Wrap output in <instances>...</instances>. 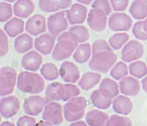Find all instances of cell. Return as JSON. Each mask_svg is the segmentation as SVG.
<instances>
[{"mask_svg": "<svg viewBox=\"0 0 147 126\" xmlns=\"http://www.w3.org/2000/svg\"><path fill=\"white\" fill-rule=\"evenodd\" d=\"M45 86L43 78L34 72H21L17 77V88L23 93L38 94L42 92Z\"/></svg>", "mask_w": 147, "mask_h": 126, "instance_id": "6da1fadb", "label": "cell"}, {"mask_svg": "<svg viewBox=\"0 0 147 126\" xmlns=\"http://www.w3.org/2000/svg\"><path fill=\"white\" fill-rule=\"evenodd\" d=\"M79 43L71 37L69 31H63L57 37V45L53 51V58L55 61H65L69 59L77 49Z\"/></svg>", "mask_w": 147, "mask_h": 126, "instance_id": "7a4b0ae2", "label": "cell"}, {"mask_svg": "<svg viewBox=\"0 0 147 126\" xmlns=\"http://www.w3.org/2000/svg\"><path fill=\"white\" fill-rule=\"evenodd\" d=\"M117 62V55L113 51H105L93 54L89 67L98 73H108Z\"/></svg>", "mask_w": 147, "mask_h": 126, "instance_id": "3957f363", "label": "cell"}, {"mask_svg": "<svg viewBox=\"0 0 147 126\" xmlns=\"http://www.w3.org/2000/svg\"><path fill=\"white\" fill-rule=\"evenodd\" d=\"M87 101L84 97H75L69 100L63 106V116L69 122H75L81 120L85 115V109Z\"/></svg>", "mask_w": 147, "mask_h": 126, "instance_id": "277c9868", "label": "cell"}, {"mask_svg": "<svg viewBox=\"0 0 147 126\" xmlns=\"http://www.w3.org/2000/svg\"><path fill=\"white\" fill-rule=\"evenodd\" d=\"M17 74L13 68L3 67L0 70V96H8L14 90L16 85Z\"/></svg>", "mask_w": 147, "mask_h": 126, "instance_id": "5b68a950", "label": "cell"}, {"mask_svg": "<svg viewBox=\"0 0 147 126\" xmlns=\"http://www.w3.org/2000/svg\"><path fill=\"white\" fill-rule=\"evenodd\" d=\"M69 20H67L65 10L57 11L53 13L47 19V28L49 33L55 37H57L61 33L69 28Z\"/></svg>", "mask_w": 147, "mask_h": 126, "instance_id": "8992f818", "label": "cell"}, {"mask_svg": "<svg viewBox=\"0 0 147 126\" xmlns=\"http://www.w3.org/2000/svg\"><path fill=\"white\" fill-rule=\"evenodd\" d=\"M143 54H144V47L142 43L136 39H132L123 47L121 58L125 63H132L141 59Z\"/></svg>", "mask_w": 147, "mask_h": 126, "instance_id": "52a82bcc", "label": "cell"}, {"mask_svg": "<svg viewBox=\"0 0 147 126\" xmlns=\"http://www.w3.org/2000/svg\"><path fill=\"white\" fill-rule=\"evenodd\" d=\"M108 25L111 30L120 33V31H127L132 27V18L125 12H118L110 15L108 20Z\"/></svg>", "mask_w": 147, "mask_h": 126, "instance_id": "ba28073f", "label": "cell"}, {"mask_svg": "<svg viewBox=\"0 0 147 126\" xmlns=\"http://www.w3.org/2000/svg\"><path fill=\"white\" fill-rule=\"evenodd\" d=\"M63 107L55 101L49 102L43 110L42 118L53 125H59L63 120Z\"/></svg>", "mask_w": 147, "mask_h": 126, "instance_id": "9c48e42d", "label": "cell"}, {"mask_svg": "<svg viewBox=\"0 0 147 126\" xmlns=\"http://www.w3.org/2000/svg\"><path fill=\"white\" fill-rule=\"evenodd\" d=\"M108 15L96 8L91 9L88 13V17H87L89 26L97 33L105 30V28L108 25Z\"/></svg>", "mask_w": 147, "mask_h": 126, "instance_id": "30bf717a", "label": "cell"}, {"mask_svg": "<svg viewBox=\"0 0 147 126\" xmlns=\"http://www.w3.org/2000/svg\"><path fill=\"white\" fill-rule=\"evenodd\" d=\"M47 28V20L41 14H34L27 19L25 30L32 37H38L45 33Z\"/></svg>", "mask_w": 147, "mask_h": 126, "instance_id": "8fae6325", "label": "cell"}, {"mask_svg": "<svg viewBox=\"0 0 147 126\" xmlns=\"http://www.w3.org/2000/svg\"><path fill=\"white\" fill-rule=\"evenodd\" d=\"M65 13H67V17L69 24L77 25V24H82V23L85 22V20L88 17L89 12L86 5L78 2V3H74L69 9H67Z\"/></svg>", "mask_w": 147, "mask_h": 126, "instance_id": "7c38bea8", "label": "cell"}, {"mask_svg": "<svg viewBox=\"0 0 147 126\" xmlns=\"http://www.w3.org/2000/svg\"><path fill=\"white\" fill-rule=\"evenodd\" d=\"M47 104V102L45 98H42L38 95H32L25 99L24 104H23V109L27 115L36 116L45 110Z\"/></svg>", "mask_w": 147, "mask_h": 126, "instance_id": "4fadbf2b", "label": "cell"}, {"mask_svg": "<svg viewBox=\"0 0 147 126\" xmlns=\"http://www.w3.org/2000/svg\"><path fill=\"white\" fill-rule=\"evenodd\" d=\"M19 100L15 96L2 97L0 100V114L4 118L13 117L19 110Z\"/></svg>", "mask_w": 147, "mask_h": 126, "instance_id": "5bb4252c", "label": "cell"}, {"mask_svg": "<svg viewBox=\"0 0 147 126\" xmlns=\"http://www.w3.org/2000/svg\"><path fill=\"white\" fill-rule=\"evenodd\" d=\"M55 39L51 33H42L38 35L34 41V47L41 55L47 56L53 53L55 45Z\"/></svg>", "mask_w": 147, "mask_h": 126, "instance_id": "9a60e30c", "label": "cell"}, {"mask_svg": "<svg viewBox=\"0 0 147 126\" xmlns=\"http://www.w3.org/2000/svg\"><path fill=\"white\" fill-rule=\"evenodd\" d=\"M59 76L67 83H77L80 80L79 68L71 62L65 61L59 68Z\"/></svg>", "mask_w": 147, "mask_h": 126, "instance_id": "2e32d148", "label": "cell"}, {"mask_svg": "<svg viewBox=\"0 0 147 126\" xmlns=\"http://www.w3.org/2000/svg\"><path fill=\"white\" fill-rule=\"evenodd\" d=\"M41 65H42V57L41 54L37 51H27L21 59V66L26 71L35 72L40 69Z\"/></svg>", "mask_w": 147, "mask_h": 126, "instance_id": "e0dca14e", "label": "cell"}, {"mask_svg": "<svg viewBox=\"0 0 147 126\" xmlns=\"http://www.w3.org/2000/svg\"><path fill=\"white\" fill-rule=\"evenodd\" d=\"M39 8L47 13H55L57 11L67 10L73 5L71 0H39Z\"/></svg>", "mask_w": 147, "mask_h": 126, "instance_id": "ac0fdd59", "label": "cell"}, {"mask_svg": "<svg viewBox=\"0 0 147 126\" xmlns=\"http://www.w3.org/2000/svg\"><path fill=\"white\" fill-rule=\"evenodd\" d=\"M141 84L138 79L133 76L124 77L119 82V89L121 94L126 96H136L140 92Z\"/></svg>", "mask_w": 147, "mask_h": 126, "instance_id": "d6986e66", "label": "cell"}, {"mask_svg": "<svg viewBox=\"0 0 147 126\" xmlns=\"http://www.w3.org/2000/svg\"><path fill=\"white\" fill-rule=\"evenodd\" d=\"M65 86L59 82H53L49 84L45 89V100L47 102L61 101L65 98Z\"/></svg>", "mask_w": 147, "mask_h": 126, "instance_id": "ffe728a7", "label": "cell"}, {"mask_svg": "<svg viewBox=\"0 0 147 126\" xmlns=\"http://www.w3.org/2000/svg\"><path fill=\"white\" fill-rule=\"evenodd\" d=\"M15 16L20 18H29L34 11V3L32 0H17L13 5Z\"/></svg>", "mask_w": 147, "mask_h": 126, "instance_id": "44dd1931", "label": "cell"}, {"mask_svg": "<svg viewBox=\"0 0 147 126\" xmlns=\"http://www.w3.org/2000/svg\"><path fill=\"white\" fill-rule=\"evenodd\" d=\"M24 21L20 17H12L5 22L4 31L9 37H16L23 33L24 30Z\"/></svg>", "mask_w": 147, "mask_h": 126, "instance_id": "7402d4cb", "label": "cell"}, {"mask_svg": "<svg viewBox=\"0 0 147 126\" xmlns=\"http://www.w3.org/2000/svg\"><path fill=\"white\" fill-rule=\"evenodd\" d=\"M34 47V41L32 35L29 33H21L16 37L14 41V49L18 54H24L29 51Z\"/></svg>", "mask_w": 147, "mask_h": 126, "instance_id": "603a6c76", "label": "cell"}, {"mask_svg": "<svg viewBox=\"0 0 147 126\" xmlns=\"http://www.w3.org/2000/svg\"><path fill=\"white\" fill-rule=\"evenodd\" d=\"M133 109V104L126 95L117 96L113 101V110L121 115H128Z\"/></svg>", "mask_w": 147, "mask_h": 126, "instance_id": "cb8c5ba5", "label": "cell"}, {"mask_svg": "<svg viewBox=\"0 0 147 126\" xmlns=\"http://www.w3.org/2000/svg\"><path fill=\"white\" fill-rule=\"evenodd\" d=\"M109 116L101 110H91L86 114V122L90 126H107Z\"/></svg>", "mask_w": 147, "mask_h": 126, "instance_id": "d4e9b609", "label": "cell"}, {"mask_svg": "<svg viewBox=\"0 0 147 126\" xmlns=\"http://www.w3.org/2000/svg\"><path fill=\"white\" fill-rule=\"evenodd\" d=\"M100 90L106 97L113 99L116 98L119 94V84H117L114 80L110 79V78H105L101 81L100 84Z\"/></svg>", "mask_w": 147, "mask_h": 126, "instance_id": "484cf974", "label": "cell"}, {"mask_svg": "<svg viewBox=\"0 0 147 126\" xmlns=\"http://www.w3.org/2000/svg\"><path fill=\"white\" fill-rule=\"evenodd\" d=\"M101 81V74L97 72H87L79 80V86L83 90H90Z\"/></svg>", "mask_w": 147, "mask_h": 126, "instance_id": "4316f807", "label": "cell"}, {"mask_svg": "<svg viewBox=\"0 0 147 126\" xmlns=\"http://www.w3.org/2000/svg\"><path fill=\"white\" fill-rule=\"evenodd\" d=\"M129 12L136 20H144L147 17V2L143 0H134L130 5Z\"/></svg>", "mask_w": 147, "mask_h": 126, "instance_id": "83f0119b", "label": "cell"}, {"mask_svg": "<svg viewBox=\"0 0 147 126\" xmlns=\"http://www.w3.org/2000/svg\"><path fill=\"white\" fill-rule=\"evenodd\" d=\"M92 47H91L90 43H80L77 47V49L74 53L73 57L74 60L77 62V63L80 64H85L91 60L92 58Z\"/></svg>", "mask_w": 147, "mask_h": 126, "instance_id": "f1b7e54d", "label": "cell"}, {"mask_svg": "<svg viewBox=\"0 0 147 126\" xmlns=\"http://www.w3.org/2000/svg\"><path fill=\"white\" fill-rule=\"evenodd\" d=\"M91 101L93 105L98 109H107L112 104V99L106 97L100 90H95L91 94Z\"/></svg>", "mask_w": 147, "mask_h": 126, "instance_id": "f546056e", "label": "cell"}, {"mask_svg": "<svg viewBox=\"0 0 147 126\" xmlns=\"http://www.w3.org/2000/svg\"><path fill=\"white\" fill-rule=\"evenodd\" d=\"M69 33L71 35V37L76 39L79 43H86L90 37V33L89 29L84 25H71L69 28Z\"/></svg>", "mask_w": 147, "mask_h": 126, "instance_id": "4dcf8cb0", "label": "cell"}, {"mask_svg": "<svg viewBox=\"0 0 147 126\" xmlns=\"http://www.w3.org/2000/svg\"><path fill=\"white\" fill-rule=\"evenodd\" d=\"M129 73L131 76L140 79L144 78L147 75V65L144 62L141 61H135L129 65Z\"/></svg>", "mask_w": 147, "mask_h": 126, "instance_id": "1f68e13d", "label": "cell"}, {"mask_svg": "<svg viewBox=\"0 0 147 126\" xmlns=\"http://www.w3.org/2000/svg\"><path fill=\"white\" fill-rule=\"evenodd\" d=\"M129 41V35L128 33H126L125 31H120L117 33L115 35H113L112 37H110L109 39V43L112 47L113 49L117 51L120 49L122 47H124Z\"/></svg>", "mask_w": 147, "mask_h": 126, "instance_id": "d6a6232c", "label": "cell"}, {"mask_svg": "<svg viewBox=\"0 0 147 126\" xmlns=\"http://www.w3.org/2000/svg\"><path fill=\"white\" fill-rule=\"evenodd\" d=\"M40 74L45 80L55 81L59 77V70L53 63H47L40 68Z\"/></svg>", "mask_w": 147, "mask_h": 126, "instance_id": "836d02e7", "label": "cell"}, {"mask_svg": "<svg viewBox=\"0 0 147 126\" xmlns=\"http://www.w3.org/2000/svg\"><path fill=\"white\" fill-rule=\"evenodd\" d=\"M128 72H129V68L127 67L126 63L125 62H118L111 69L110 75L113 79L120 81L121 79H123V78L128 75Z\"/></svg>", "mask_w": 147, "mask_h": 126, "instance_id": "e575fe53", "label": "cell"}, {"mask_svg": "<svg viewBox=\"0 0 147 126\" xmlns=\"http://www.w3.org/2000/svg\"><path fill=\"white\" fill-rule=\"evenodd\" d=\"M13 13H14V9L10 3L6 1L0 2V22L8 21L10 18H12Z\"/></svg>", "mask_w": 147, "mask_h": 126, "instance_id": "d590c367", "label": "cell"}, {"mask_svg": "<svg viewBox=\"0 0 147 126\" xmlns=\"http://www.w3.org/2000/svg\"><path fill=\"white\" fill-rule=\"evenodd\" d=\"M107 126H132V121L129 118L121 116V114H115L109 118Z\"/></svg>", "mask_w": 147, "mask_h": 126, "instance_id": "8d00e7d4", "label": "cell"}, {"mask_svg": "<svg viewBox=\"0 0 147 126\" xmlns=\"http://www.w3.org/2000/svg\"><path fill=\"white\" fill-rule=\"evenodd\" d=\"M132 33L137 39L140 41H147V31L144 27L143 20H138L132 27Z\"/></svg>", "mask_w": 147, "mask_h": 126, "instance_id": "74e56055", "label": "cell"}, {"mask_svg": "<svg viewBox=\"0 0 147 126\" xmlns=\"http://www.w3.org/2000/svg\"><path fill=\"white\" fill-rule=\"evenodd\" d=\"M92 8L99 9L107 15H111L113 9L110 0H94L92 3Z\"/></svg>", "mask_w": 147, "mask_h": 126, "instance_id": "f35d334b", "label": "cell"}, {"mask_svg": "<svg viewBox=\"0 0 147 126\" xmlns=\"http://www.w3.org/2000/svg\"><path fill=\"white\" fill-rule=\"evenodd\" d=\"M65 86V98L63 101H69L75 97H78L80 95V88L78 86L74 85L73 83H67Z\"/></svg>", "mask_w": 147, "mask_h": 126, "instance_id": "ab89813d", "label": "cell"}, {"mask_svg": "<svg viewBox=\"0 0 147 126\" xmlns=\"http://www.w3.org/2000/svg\"><path fill=\"white\" fill-rule=\"evenodd\" d=\"M8 35L4 31V29L0 30V57H4L9 51V45H8Z\"/></svg>", "mask_w": 147, "mask_h": 126, "instance_id": "60d3db41", "label": "cell"}, {"mask_svg": "<svg viewBox=\"0 0 147 126\" xmlns=\"http://www.w3.org/2000/svg\"><path fill=\"white\" fill-rule=\"evenodd\" d=\"M113 10L124 12L129 5V0H110Z\"/></svg>", "mask_w": 147, "mask_h": 126, "instance_id": "b9f144b4", "label": "cell"}, {"mask_svg": "<svg viewBox=\"0 0 147 126\" xmlns=\"http://www.w3.org/2000/svg\"><path fill=\"white\" fill-rule=\"evenodd\" d=\"M37 123L33 117L29 116H22L17 121V126H36Z\"/></svg>", "mask_w": 147, "mask_h": 126, "instance_id": "7bdbcfd3", "label": "cell"}, {"mask_svg": "<svg viewBox=\"0 0 147 126\" xmlns=\"http://www.w3.org/2000/svg\"><path fill=\"white\" fill-rule=\"evenodd\" d=\"M69 126H90L87 122L82 121V120H79V121H75V122H71Z\"/></svg>", "mask_w": 147, "mask_h": 126, "instance_id": "ee69618b", "label": "cell"}, {"mask_svg": "<svg viewBox=\"0 0 147 126\" xmlns=\"http://www.w3.org/2000/svg\"><path fill=\"white\" fill-rule=\"evenodd\" d=\"M36 126H53V124H51V122H49V121L42 120V121H39Z\"/></svg>", "mask_w": 147, "mask_h": 126, "instance_id": "f6af8a7d", "label": "cell"}, {"mask_svg": "<svg viewBox=\"0 0 147 126\" xmlns=\"http://www.w3.org/2000/svg\"><path fill=\"white\" fill-rule=\"evenodd\" d=\"M141 85H142V88L145 92L147 93V77H144L142 79V82H141Z\"/></svg>", "mask_w": 147, "mask_h": 126, "instance_id": "bcb514c9", "label": "cell"}, {"mask_svg": "<svg viewBox=\"0 0 147 126\" xmlns=\"http://www.w3.org/2000/svg\"><path fill=\"white\" fill-rule=\"evenodd\" d=\"M77 1H78L79 3H82V4H84V5H89V4H92L94 0H77Z\"/></svg>", "mask_w": 147, "mask_h": 126, "instance_id": "7dc6e473", "label": "cell"}, {"mask_svg": "<svg viewBox=\"0 0 147 126\" xmlns=\"http://www.w3.org/2000/svg\"><path fill=\"white\" fill-rule=\"evenodd\" d=\"M0 126H15L14 124L12 123V122H9V121H4L1 123V125Z\"/></svg>", "mask_w": 147, "mask_h": 126, "instance_id": "c3c4849f", "label": "cell"}, {"mask_svg": "<svg viewBox=\"0 0 147 126\" xmlns=\"http://www.w3.org/2000/svg\"><path fill=\"white\" fill-rule=\"evenodd\" d=\"M143 22H144V27H145V29H146V31H147V17L144 19V20H143Z\"/></svg>", "mask_w": 147, "mask_h": 126, "instance_id": "681fc988", "label": "cell"}, {"mask_svg": "<svg viewBox=\"0 0 147 126\" xmlns=\"http://www.w3.org/2000/svg\"><path fill=\"white\" fill-rule=\"evenodd\" d=\"M3 1H6V2L12 3V2H15V1H17V0H3Z\"/></svg>", "mask_w": 147, "mask_h": 126, "instance_id": "f907efd6", "label": "cell"}, {"mask_svg": "<svg viewBox=\"0 0 147 126\" xmlns=\"http://www.w3.org/2000/svg\"><path fill=\"white\" fill-rule=\"evenodd\" d=\"M143 1H145V2H147V0H143Z\"/></svg>", "mask_w": 147, "mask_h": 126, "instance_id": "816d5d0a", "label": "cell"}, {"mask_svg": "<svg viewBox=\"0 0 147 126\" xmlns=\"http://www.w3.org/2000/svg\"><path fill=\"white\" fill-rule=\"evenodd\" d=\"M146 61H147V60H146Z\"/></svg>", "mask_w": 147, "mask_h": 126, "instance_id": "f5cc1de1", "label": "cell"}]
</instances>
